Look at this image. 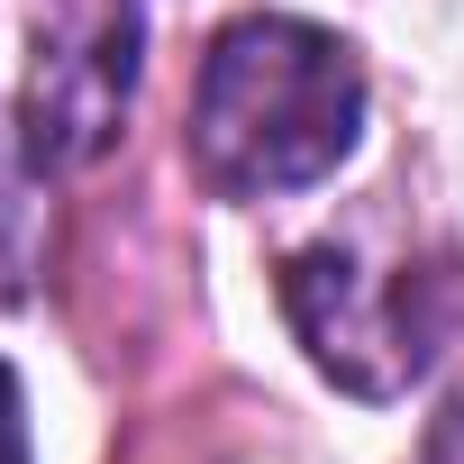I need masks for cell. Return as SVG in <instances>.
Returning <instances> with one entry per match:
<instances>
[{"label":"cell","mask_w":464,"mask_h":464,"mask_svg":"<svg viewBox=\"0 0 464 464\" xmlns=\"http://www.w3.org/2000/svg\"><path fill=\"white\" fill-rule=\"evenodd\" d=\"M0 464H37L28 455V392H19L10 364H0Z\"/></svg>","instance_id":"cell-4"},{"label":"cell","mask_w":464,"mask_h":464,"mask_svg":"<svg viewBox=\"0 0 464 464\" xmlns=\"http://www.w3.org/2000/svg\"><path fill=\"white\" fill-rule=\"evenodd\" d=\"M364 137V64L346 37L256 10L227 19L191 82V173L218 200H283L328 182Z\"/></svg>","instance_id":"cell-1"},{"label":"cell","mask_w":464,"mask_h":464,"mask_svg":"<svg viewBox=\"0 0 464 464\" xmlns=\"http://www.w3.org/2000/svg\"><path fill=\"white\" fill-rule=\"evenodd\" d=\"M137 92V0H46L28 101H19V146L37 173H73L110 146Z\"/></svg>","instance_id":"cell-3"},{"label":"cell","mask_w":464,"mask_h":464,"mask_svg":"<svg viewBox=\"0 0 464 464\" xmlns=\"http://www.w3.org/2000/svg\"><path fill=\"white\" fill-rule=\"evenodd\" d=\"M283 310H292V328L328 382L392 401L437 355L446 274H419L410 256H373L364 237H319L283 265Z\"/></svg>","instance_id":"cell-2"}]
</instances>
